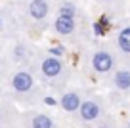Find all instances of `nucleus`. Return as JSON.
Wrapping results in <instances>:
<instances>
[{"instance_id": "nucleus-1", "label": "nucleus", "mask_w": 130, "mask_h": 128, "mask_svg": "<svg viewBox=\"0 0 130 128\" xmlns=\"http://www.w3.org/2000/svg\"><path fill=\"white\" fill-rule=\"evenodd\" d=\"M92 65H94L96 71L107 73L111 67H113V59H111V56L107 52H98L96 56H94V59H92Z\"/></svg>"}, {"instance_id": "nucleus-2", "label": "nucleus", "mask_w": 130, "mask_h": 128, "mask_svg": "<svg viewBox=\"0 0 130 128\" xmlns=\"http://www.w3.org/2000/svg\"><path fill=\"white\" fill-rule=\"evenodd\" d=\"M12 82H13V88H15L17 92H27L32 86V76L29 75V73H17Z\"/></svg>"}, {"instance_id": "nucleus-3", "label": "nucleus", "mask_w": 130, "mask_h": 128, "mask_svg": "<svg viewBox=\"0 0 130 128\" xmlns=\"http://www.w3.org/2000/svg\"><path fill=\"white\" fill-rule=\"evenodd\" d=\"M42 73L46 76H57L61 73V63L56 57H48V59L42 61Z\"/></svg>"}, {"instance_id": "nucleus-4", "label": "nucleus", "mask_w": 130, "mask_h": 128, "mask_svg": "<svg viewBox=\"0 0 130 128\" xmlns=\"http://www.w3.org/2000/svg\"><path fill=\"white\" fill-rule=\"evenodd\" d=\"M29 12H31V15L35 19H42L48 13V4H46L44 0H32V4L29 6Z\"/></svg>"}, {"instance_id": "nucleus-5", "label": "nucleus", "mask_w": 130, "mask_h": 128, "mask_svg": "<svg viewBox=\"0 0 130 128\" xmlns=\"http://www.w3.org/2000/svg\"><path fill=\"white\" fill-rule=\"evenodd\" d=\"M80 115H82L84 120H94L100 115V107H98L94 101H86V103L80 105Z\"/></svg>"}, {"instance_id": "nucleus-6", "label": "nucleus", "mask_w": 130, "mask_h": 128, "mask_svg": "<svg viewBox=\"0 0 130 128\" xmlns=\"http://www.w3.org/2000/svg\"><path fill=\"white\" fill-rule=\"evenodd\" d=\"M73 29H75V21L71 19V17L59 15L56 19V31L57 33H61V35H69V33H73Z\"/></svg>"}, {"instance_id": "nucleus-7", "label": "nucleus", "mask_w": 130, "mask_h": 128, "mask_svg": "<svg viewBox=\"0 0 130 128\" xmlns=\"http://www.w3.org/2000/svg\"><path fill=\"white\" fill-rule=\"evenodd\" d=\"M61 105H63L65 111H75V109L80 107V100H78L77 94H65L61 98Z\"/></svg>"}, {"instance_id": "nucleus-8", "label": "nucleus", "mask_w": 130, "mask_h": 128, "mask_svg": "<svg viewBox=\"0 0 130 128\" xmlns=\"http://www.w3.org/2000/svg\"><path fill=\"white\" fill-rule=\"evenodd\" d=\"M115 84L121 90H128L130 88V73L128 71H119L115 75Z\"/></svg>"}, {"instance_id": "nucleus-9", "label": "nucleus", "mask_w": 130, "mask_h": 128, "mask_svg": "<svg viewBox=\"0 0 130 128\" xmlns=\"http://www.w3.org/2000/svg\"><path fill=\"white\" fill-rule=\"evenodd\" d=\"M119 46H121L124 52L130 54V27H126L124 31H121V35H119Z\"/></svg>"}, {"instance_id": "nucleus-10", "label": "nucleus", "mask_w": 130, "mask_h": 128, "mask_svg": "<svg viewBox=\"0 0 130 128\" xmlns=\"http://www.w3.org/2000/svg\"><path fill=\"white\" fill-rule=\"evenodd\" d=\"M32 128H54V124L46 115H37L32 119Z\"/></svg>"}, {"instance_id": "nucleus-11", "label": "nucleus", "mask_w": 130, "mask_h": 128, "mask_svg": "<svg viewBox=\"0 0 130 128\" xmlns=\"http://www.w3.org/2000/svg\"><path fill=\"white\" fill-rule=\"evenodd\" d=\"M61 15H63V17H71V19H73L75 8H73L71 4H63V6H61Z\"/></svg>"}, {"instance_id": "nucleus-12", "label": "nucleus", "mask_w": 130, "mask_h": 128, "mask_svg": "<svg viewBox=\"0 0 130 128\" xmlns=\"http://www.w3.org/2000/svg\"><path fill=\"white\" fill-rule=\"evenodd\" d=\"M50 52H52L54 56H61V54H63V50H61L59 46H57V48H52V50H50Z\"/></svg>"}, {"instance_id": "nucleus-13", "label": "nucleus", "mask_w": 130, "mask_h": 128, "mask_svg": "<svg viewBox=\"0 0 130 128\" xmlns=\"http://www.w3.org/2000/svg\"><path fill=\"white\" fill-rule=\"evenodd\" d=\"M46 103H48V105H56V100H52V98H46Z\"/></svg>"}, {"instance_id": "nucleus-14", "label": "nucleus", "mask_w": 130, "mask_h": 128, "mask_svg": "<svg viewBox=\"0 0 130 128\" xmlns=\"http://www.w3.org/2000/svg\"><path fill=\"white\" fill-rule=\"evenodd\" d=\"M100 128H105V126H100Z\"/></svg>"}, {"instance_id": "nucleus-15", "label": "nucleus", "mask_w": 130, "mask_h": 128, "mask_svg": "<svg viewBox=\"0 0 130 128\" xmlns=\"http://www.w3.org/2000/svg\"><path fill=\"white\" fill-rule=\"evenodd\" d=\"M0 25H2V21H0Z\"/></svg>"}]
</instances>
